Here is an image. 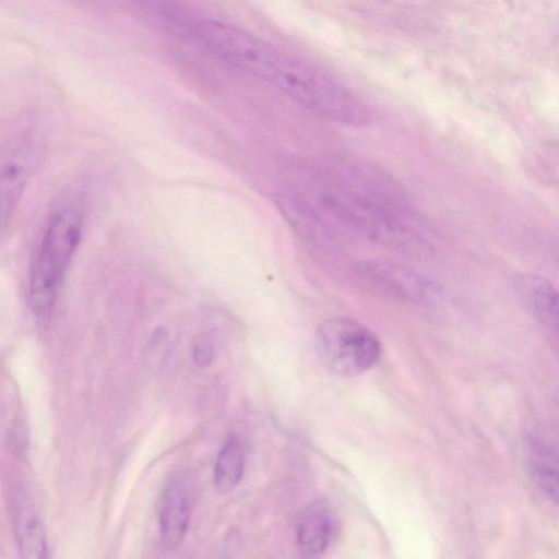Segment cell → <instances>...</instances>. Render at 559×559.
I'll list each match as a JSON object with an SVG mask.
<instances>
[{
    "instance_id": "obj_13",
    "label": "cell",
    "mask_w": 559,
    "mask_h": 559,
    "mask_svg": "<svg viewBox=\"0 0 559 559\" xmlns=\"http://www.w3.org/2000/svg\"><path fill=\"white\" fill-rule=\"evenodd\" d=\"M214 356V343L207 335L197 338L193 346L194 361L200 366H207Z\"/></svg>"
},
{
    "instance_id": "obj_1",
    "label": "cell",
    "mask_w": 559,
    "mask_h": 559,
    "mask_svg": "<svg viewBox=\"0 0 559 559\" xmlns=\"http://www.w3.org/2000/svg\"><path fill=\"white\" fill-rule=\"evenodd\" d=\"M195 39L214 56L287 95L320 117L352 127L372 120L371 108L330 72L221 21L190 24Z\"/></svg>"
},
{
    "instance_id": "obj_10",
    "label": "cell",
    "mask_w": 559,
    "mask_h": 559,
    "mask_svg": "<svg viewBox=\"0 0 559 559\" xmlns=\"http://www.w3.org/2000/svg\"><path fill=\"white\" fill-rule=\"evenodd\" d=\"M515 289L532 313L549 330H557L558 294L546 277L534 273H522L514 277Z\"/></svg>"
},
{
    "instance_id": "obj_9",
    "label": "cell",
    "mask_w": 559,
    "mask_h": 559,
    "mask_svg": "<svg viewBox=\"0 0 559 559\" xmlns=\"http://www.w3.org/2000/svg\"><path fill=\"white\" fill-rule=\"evenodd\" d=\"M12 522L20 555L29 559L47 558L48 542L43 521L24 492H17L13 498Z\"/></svg>"
},
{
    "instance_id": "obj_2",
    "label": "cell",
    "mask_w": 559,
    "mask_h": 559,
    "mask_svg": "<svg viewBox=\"0 0 559 559\" xmlns=\"http://www.w3.org/2000/svg\"><path fill=\"white\" fill-rule=\"evenodd\" d=\"M324 209L348 229L407 258L426 261L435 247L400 216L350 188H332L320 194Z\"/></svg>"
},
{
    "instance_id": "obj_3",
    "label": "cell",
    "mask_w": 559,
    "mask_h": 559,
    "mask_svg": "<svg viewBox=\"0 0 559 559\" xmlns=\"http://www.w3.org/2000/svg\"><path fill=\"white\" fill-rule=\"evenodd\" d=\"M82 231L83 215L74 205L62 206L51 215L29 274L28 300L37 316L52 310Z\"/></svg>"
},
{
    "instance_id": "obj_6",
    "label": "cell",
    "mask_w": 559,
    "mask_h": 559,
    "mask_svg": "<svg viewBox=\"0 0 559 559\" xmlns=\"http://www.w3.org/2000/svg\"><path fill=\"white\" fill-rule=\"evenodd\" d=\"M195 481L188 471L175 473L167 481L159 500L160 537L167 548H176L188 531L195 498Z\"/></svg>"
},
{
    "instance_id": "obj_11",
    "label": "cell",
    "mask_w": 559,
    "mask_h": 559,
    "mask_svg": "<svg viewBox=\"0 0 559 559\" xmlns=\"http://www.w3.org/2000/svg\"><path fill=\"white\" fill-rule=\"evenodd\" d=\"M246 466V449L239 436L231 435L223 444L214 467V484L221 491L233 489Z\"/></svg>"
},
{
    "instance_id": "obj_8",
    "label": "cell",
    "mask_w": 559,
    "mask_h": 559,
    "mask_svg": "<svg viewBox=\"0 0 559 559\" xmlns=\"http://www.w3.org/2000/svg\"><path fill=\"white\" fill-rule=\"evenodd\" d=\"M337 530L336 514L325 499H316L300 513L296 525V540L301 555L317 557L323 554Z\"/></svg>"
},
{
    "instance_id": "obj_12",
    "label": "cell",
    "mask_w": 559,
    "mask_h": 559,
    "mask_svg": "<svg viewBox=\"0 0 559 559\" xmlns=\"http://www.w3.org/2000/svg\"><path fill=\"white\" fill-rule=\"evenodd\" d=\"M530 471L538 488L555 502L557 500V455L549 443L536 441L532 445Z\"/></svg>"
},
{
    "instance_id": "obj_5",
    "label": "cell",
    "mask_w": 559,
    "mask_h": 559,
    "mask_svg": "<svg viewBox=\"0 0 559 559\" xmlns=\"http://www.w3.org/2000/svg\"><path fill=\"white\" fill-rule=\"evenodd\" d=\"M354 271L366 283L408 304H429L439 295L433 281L400 261L366 259L357 262Z\"/></svg>"
},
{
    "instance_id": "obj_7",
    "label": "cell",
    "mask_w": 559,
    "mask_h": 559,
    "mask_svg": "<svg viewBox=\"0 0 559 559\" xmlns=\"http://www.w3.org/2000/svg\"><path fill=\"white\" fill-rule=\"evenodd\" d=\"M34 148L28 139L11 141L0 156V231L13 216L31 179Z\"/></svg>"
},
{
    "instance_id": "obj_4",
    "label": "cell",
    "mask_w": 559,
    "mask_h": 559,
    "mask_svg": "<svg viewBox=\"0 0 559 559\" xmlns=\"http://www.w3.org/2000/svg\"><path fill=\"white\" fill-rule=\"evenodd\" d=\"M316 346L323 365L341 377H354L372 368L381 343L372 330L348 317H334L317 329Z\"/></svg>"
}]
</instances>
